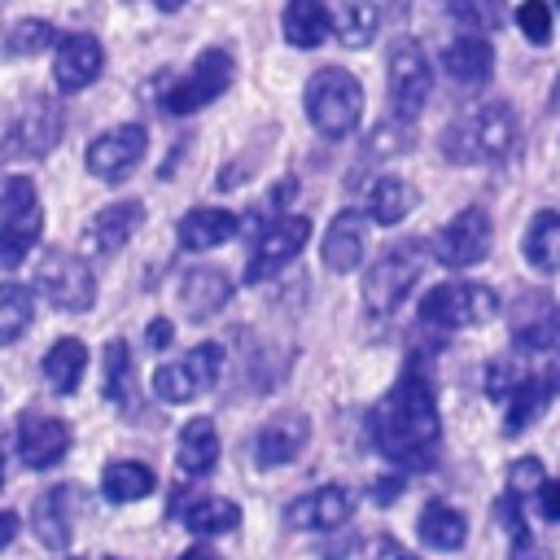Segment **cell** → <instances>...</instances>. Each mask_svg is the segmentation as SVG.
Masks as SVG:
<instances>
[{"mask_svg": "<svg viewBox=\"0 0 560 560\" xmlns=\"http://www.w3.org/2000/svg\"><path fill=\"white\" fill-rule=\"evenodd\" d=\"M368 433H372V446L389 464H402V468H429L433 464V446L442 438L438 394L416 363L402 368L398 385L372 407Z\"/></svg>", "mask_w": 560, "mask_h": 560, "instance_id": "1", "label": "cell"}, {"mask_svg": "<svg viewBox=\"0 0 560 560\" xmlns=\"http://www.w3.org/2000/svg\"><path fill=\"white\" fill-rule=\"evenodd\" d=\"M516 109L508 101H490V105H477V109H464L446 131H442V153L459 166H472V162H499L516 149Z\"/></svg>", "mask_w": 560, "mask_h": 560, "instance_id": "2", "label": "cell"}, {"mask_svg": "<svg viewBox=\"0 0 560 560\" xmlns=\"http://www.w3.org/2000/svg\"><path fill=\"white\" fill-rule=\"evenodd\" d=\"M302 105H306V118L319 136L346 140L363 118V83L346 66H324L306 79Z\"/></svg>", "mask_w": 560, "mask_h": 560, "instance_id": "3", "label": "cell"}, {"mask_svg": "<svg viewBox=\"0 0 560 560\" xmlns=\"http://www.w3.org/2000/svg\"><path fill=\"white\" fill-rule=\"evenodd\" d=\"M44 232V210L35 197V184L26 175L0 179V267H18Z\"/></svg>", "mask_w": 560, "mask_h": 560, "instance_id": "4", "label": "cell"}, {"mask_svg": "<svg viewBox=\"0 0 560 560\" xmlns=\"http://www.w3.org/2000/svg\"><path fill=\"white\" fill-rule=\"evenodd\" d=\"M424 241H398L389 245L372 267H368V280H363V306L372 315H394L402 306V298L416 289L420 271H424Z\"/></svg>", "mask_w": 560, "mask_h": 560, "instance_id": "5", "label": "cell"}, {"mask_svg": "<svg viewBox=\"0 0 560 560\" xmlns=\"http://www.w3.org/2000/svg\"><path fill=\"white\" fill-rule=\"evenodd\" d=\"M35 289L48 298V306L70 311V315L96 306V276H92V267L79 254L61 249V245H48L35 258Z\"/></svg>", "mask_w": 560, "mask_h": 560, "instance_id": "6", "label": "cell"}, {"mask_svg": "<svg viewBox=\"0 0 560 560\" xmlns=\"http://www.w3.org/2000/svg\"><path fill=\"white\" fill-rule=\"evenodd\" d=\"M385 92H389V109L394 118L411 122L433 92V61L424 57V48L416 39H394L389 57H385Z\"/></svg>", "mask_w": 560, "mask_h": 560, "instance_id": "7", "label": "cell"}, {"mask_svg": "<svg viewBox=\"0 0 560 560\" xmlns=\"http://www.w3.org/2000/svg\"><path fill=\"white\" fill-rule=\"evenodd\" d=\"M232 52L228 48H201L197 61L162 92L166 114H197L206 105H214L228 88H232Z\"/></svg>", "mask_w": 560, "mask_h": 560, "instance_id": "8", "label": "cell"}, {"mask_svg": "<svg viewBox=\"0 0 560 560\" xmlns=\"http://www.w3.org/2000/svg\"><path fill=\"white\" fill-rule=\"evenodd\" d=\"M490 315H499V298H494V289L472 284V280H446L420 298V319L429 328H464V324H481Z\"/></svg>", "mask_w": 560, "mask_h": 560, "instance_id": "9", "label": "cell"}, {"mask_svg": "<svg viewBox=\"0 0 560 560\" xmlns=\"http://www.w3.org/2000/svg\"><path fill=\"white\" fill-rule=\"evenodd\" d=\"M306 236H311V219H306V214H280V219H271V223L254 236V245H249L245 284H262V280H271L276 271H284V267L302 254Z\"/></svg>", "mask_w": 560, "mask_h": 560, "instance_id": "10", "label": "cell"}, {"mask_svg": "<svg viewBox=\"0 0 560 560\" xmlns=\"http://www.w3.org/2000/svg\"><path fill=\"white\" fill-rule=\"evenodd\" d=\"M490 241H494L490 214H486V210H477V206H468V210H459V214H455V219L433 236V258H438L442 267L464 271V267L486 262Z\"/></svg>", "mask_w": 560, "mask_h": 560, "instance_id": "11", "label": "cell"}, {"mask_svg": "<svg viewBox=\"0 0 560 560\" xmlns=\"http://www.w3.org/2000/svg\"><path fill=\"white\" fill-rule=\"evenodd\" d=\"M144 149H149V131H144L140 122H118V127L101 131V136L88 144L83 166H88V175H96V179H105V184H118V179L144 158Z\"/></svg>", "mask_w": 560, "mask_h": 560, "instance_id": "12", "label": "cell"}, {"mask_svg": "<svg viewBox=\"0 0 560 560\" xmlns=\"http://www.w3.org/2000/svg\"><path fill=\"white\" fill-rule=\"evenodd\" d=\"M101 70H105V48H101L96 35L70 31V35L57 39V57H52V83H57V92L74 96V92L92 88L101 79Z\"/></svg>", "mask_w": 560, "mask_h": 560, "instance_id": "13", "label": "cell"}, {"mask_svg": "<svg viewBox=\"0 0 560 560\" xmlns=\"http://www.w3.org/2000/svg\"><path fill=\"white\" fill-rule=\"evenodd\" d=\"M438 66H442V74H446L459 92H481V88L490 83V74H494V48H490L486 35L464 31V35H455V39L442 48Z\"/></svg>", "mask_w": 560, "mask_h": 560, "instance_id": "14", "label": "cell"}, {"mask_svg": "<svg viewBox=\"0 0 560 560\" xmlns=\"http://www.w3.org/2000/svg\"><path fill=\"white\" fill-rule=\"evenodd\" d=\"M74 521H79V486H74V481L48 486V490L31 503V529H35V538H39L44 547H52V551L70 547Z\"/></svg>", "mask_w": 560, "mask_h": 560, "instance_id": "15", "label": "cell"}, {"mask_svg": "<svg viewBox=\"0 0 560 560\" xmlns=\"http://www.w3.org/2000/svg\"><path fill=\"white\" fill-rule=\"evenodd\" d=\"M13 442H18V455H22L26 468H52L70 451V424L57 420V416L26 411L18 420V429H13Z\"/></svg>", "mask_w": 560, "mask_h": 560, "instance_id": "16", "label": "cell"}, {"mask_svg": "<svg viewBox=\"0 0 560 560\" xmlns=\"http://www.w3.org/2000/svg\"><path fill=\"white\" fill-rule=\"evenodd\" d=\"M140 223H144V206H140L136 197H127V201H109V206H101V210L88 219V228H83V245H88V254L109 258V254H118V249L140 232Z\"/></svg>", "mask_w": 560, "mask_h": 560, "instance_id": "17", "label": "cell"}, {"mask_svg": "<svg viewBox=\"0 0 560 560\" xmlns=\"http://www.w3.org/2000/svg\"><path fill=\"white\" fill-rule=\"evenodd\" d=\"M512 341L521 350H547L551 341H560V306L551 302V293L529 289L512 302Z\"/></svg>", "mask_w": 560, "mask_h": 560, "instance_id": "18", "label": "cell"}, {"mask_svg": "<svg viewBox=\"0 0 560 560\" xmlns=\"http://www.w3.org/2000/svg\"><path fill=\"white\" fill-rule=\"evenodd\" d=\"M57 136H61L57 109L44 105V101H31V105L13 118V127L4 131L0 158H44V153L57 144Z\"/></svg>", "mask_w": 560, "mask_h": 560, "instance_id": "19", "label": "cell"}, {"mask_svg": "<svg viewBox=\"0 0 560 560\" xmlns=\"http://www.w3.org/2000/svg\"><path fill=\"white\" fill-rule=\"evenodd\" d=\"M354 490L346 486H319V490H306L302 499H293L284 508V525L289 529H337L350 521L354 512Z\"/></svg>", "mask_w": 560, "mask_h": 560, "instance_id": "20", "label": "cell"}, {"mask_svg": "<svg viewBox=\"0 0 560 560\" xmlns=\"http://www.w3.org/2000/svg\"><path fill=\"white\" fill-rule=\"evenodd\" d=\"M368 210H337L332 214V223H328V232H324V267L328 271H337V276H346V271H354L359 262H363V254H368Z\"/></svg>", "mask_w": 560, "mask_h": 560, "instance_id": "21", "label": "cell"}, {"mask_svg": "<svg viewBox=\"0 0 560 560\" xmlns=\"http://www.w3.org/2000/svg\"><path fill=\"white\" fill-rule=\"evenodd\" d=\"M306 438H311V420L298 416V411H280L254 433V464L258 468H280V464L302 455Z\"/></svg>", "mask_w": 560, "mask_h": 560, "instance_id": "22", "label": "cell"}, {"mask_svg": "<svg viewBox=\"0 0 560 560\" xmlns=\"http://www.w3.org/2000/svg\"><path fill=\"white\" fill-rule=\"evenodd\" d=\"M175 464L184 477H210L214 464H219V433H214V420L206 416H192L179 438H175Z\"/></svg>", "mask_w": 560, "mask_h": 560, "instance_id": "23", "label": "cell"}, {"mask_svg": "<svg viewBox=\"0 0 560 560\" xmlns=\"http://www.w3.org/2000/svg\"><path fill=\"white\" fill-rule=\"evenodd\" d=\"M232 298V284H228V271L219 267H192L179 276V302L192 319H210L214 311H223Z\"/></svg>", "mask_w": 560, "mask_h": 560, "instance_id": "24", "label": "cell"}, {"mask_svg": "<svg viewBox=\"0 0 560 560\" xmlns=\"http://www.w3.org/2000/svg\"><path fill=\"white\" fill-rule=\"evenodd\" d=\"M551 394H556V381H547V376H521V381L508 389L503 433H508V438H521V433H525V429L547 411Z\"/></svg>", "mask_w": 560, "mask_h": 560, "instance_id": "25", "label": "cell"}, {"mask_svg": "<svg viewBox=\"0 0 560 560\" xmlns=\"http://www.w3.org/2000/svg\"><path fill=\"white\" fill-rule=\"evenodd\" d=\"M236 232V214L232 210H219V206H192L179 223H175V236L179 245L192 254V249H214L223 245L228 236Z\"/></svg>", "mask_w": 560, "mask_h": 560, "instance_id": "26", "label": "cell"}, {"mask_svg": "<svg viewBox=\"0 0 560 560\" xmlns=\"http://www.w3.org/2000/svg\"><path fill=\"white\" fill-rule=\"evenodd\" d=\"M521 254L538 276H556L560 271V210H538L525 223L521 236Z\"/></svg>", "mask_w": 560, "mask_h": 560, "instance_id": "27", "label": "cell"}, {"mask_svg": "<svg viewBox=\"0 0 560 560\" xmlns=\"http://www.w3.org/2000/svg\"><path fill=\"white\" fill-rule=\"evenodd\" d=\"M416 534H420V542H424L429 551H459L464 538H468V521H464V512H455L451 503L433 499V503L420 508Z\"/></svg>", "mask_w": 560, "mask_h": 560, "instance_id": "28", "label": "cell"}, {"mask_svg": "<svg viewBox=\"0 0 560 560\" xmlns=\"http://www.w3.org/2000/svg\"><path fill=\"white\" fill-rule=\"evenodd\" d=\"M280 31L293 48H319L332 35V18L324 0H289L280 13Z\"/></svg>", "mask_w": 560, "mask_h": 560, "instance_id": "29", "label": "cell"}, {"mask_svg": "<svg viewBox=\"0 0 560 560\" xmlns=\"http://www.w3.org/2000/svg\"><path fill=\"white\" fill-rule=\"evenodd\" d=\"M416 206H420L416 184H407V179H398V175H381V179L368 188V219L381 223V228L402 223Z\"/></svg>", "mask_w": 560, "mask_h": 560, "instance_id": "30", "label": "cell"}, {"mask_svg": "<svg viewBox=\"0 0 560 560\" xmlns=\"http://www.w3.org/2000/svg\"><path fill=\"white\" fill-rule=\"evenodd\" d=\"M328 4V18H332V31L346 48H368L376 39V26H381V13L372 0H324Z\"/></svg>", "mask_w": 560, "mask_h": 560, "instance_id": "31", "label": "cell"}, {"mask_svg": "<svg viewBox=\"0 0 560 560\" xmlns=\"http://www.w3.org/2000/svg\"><path fill=\"white\" fill-rule=\"evenodd\" d=\"M44 381L57 389V394H74L79 381H83V368H88V346L79 337H61L44 350Z\"/></svg>", "mask_w": 560, "mask_h": 560, "instance_id": "32", "label": "cell"}, {"mask_svg": "<svg viewBox=\"0 0 560 560\" xmlns=\"http://www.w3.org/2000/svg\"><path fill=\"white\" fill-rule=\"evenodd\" d=\"M184 529L188 534H201V538H214V534H232L241 525V508L232 499H219V494H201L192 499L184 512H179Z\"/></svg>", "mask_w": 560, "mask_h": 560, "instance_id": "33", "label": "cell"}, {"mask_svg": "<svg viewBox=\"0 0 560 560\" xmlns=\"http://www.w3.org/2000/svg\"><path fill=\"white\" fill-rule=\"evenodd\" d=\"M153 490V472L140 464V459H114V464H105V472H101V494L109 499V503H136V499H144Z\"/></svg>", "mask_w": 560, "mask_h": 560, "instance_id": "34", "label": "cell"}, {"mask_svg": "<svg viewBox=\"0 0 560 560\" xmlns=\"http://www.w3.org/2000/svg\"><path fill=\"white\" fill-rule=\"evenodd\" d=\"M35 319V293L18 280H4L0 284V346L18 341Z\"/></svg>", "mask_w": 560, "mask_h": 560, "instance_id": "35", "label": "cell"}, {"mask_svg": "<svg viewBox=\"0 0 560 560\" xmlns=\"http://www.w3.org/2000/svg\"><path fill=\"white\" fill-rule=\"evenodd\" d=\"M57 26L52 22H44V18H22V22H13L9 26V35H4V52L9 57H35V52H48V48H57Z\"/></svg>", "mask_w": 560, "mask_h": 560, "instance_id": "36", "label": "cell"}, {"mask_svg": "<svg viewBox=\"0 0 560 560\" xmlns=\"http://www.w3.org/2000/svg\"><path fill=\"white\" fill-rule=\"evenodd\" d=\"M105 398L109 402H127L131 398V350H127V341H109L105 346Z\"/></svg>", "mask_w": 560, "mask_h": 560, "instance_id": "37", "label": "cell"}, {"mask_svg": "<svg viewBox=\"0 0 560 560\" xmlns=\"http://www.w3.org/2000/svg\"><path fill=\"white\" fill-rule=\"evenodd\" d=\"M153 394H158L162 402H188L192 394H201V385H197V376L188 372V363H162V368L153 372Z\"/></svg>", "mask_w": 560, "mask_h": 560, "instance_id": "38", "label": "cell"}, {"mask_svg": "<svg viewBox=\"0 0 560 560\" xmlns=\"http://www.w3.org/2000/svg\"><path fill=\"white\" fill-rule=\"evenodd\" d=\"M516 26L529 44H547L551 39V4L547 0H521L516 4Z\"/></svg>", "mask_w": 560, "mask_h": 560, "instance_id": "39", "label": "cell"}, {"mask_svg": "<svg viewBox=\"0 0 560 560\" xmlns=\"http://www.w3.org/2000/svg\"><path fill=\"white\" fill-rule=\"evenodd\" d=\"M184 363H188V372L197 376L201 389H214L219 385V372H223V350L214 341H201V346H192V354Z\"/></svg>", "mask_w": 560, "mask_h": 560, "instance_id": "40", "label": "cell"}, {"mask_svg": "<svg viewBox=\"0 0 560 560\" xmlns=\"http://www.w3.org/2000/svg\"><path fill=\"white\" fill-rule=\"evenodd\" d=\"M542 481H547V472H542V459H534V455H521V459L508 468V490H512V494L542 490Z\"/></svg>", "mask_w": 560, "mask_h": 560, "instance_id": "41", "label": "cell"}, {"mask_svg": "<svg viewBox=\"0 0 560 560\" xmlns=\"http://www.w3.org/2000/svg\"><path fill=\"white\" fill-rule=\"evenodd\" d=\"M494 516H499V525H503L512 538H516V534H529V529H525V521H521V494H512V490H508V494L494 503Z\"/></svg>", "mask_w": 560, "mask_h": 560, "instance_id": "42", "label": "cell"}, {"mask_svg": "<svg viewBox=\"0 0 560 560\" xmlns=\"http://www.w3.org/2000/svg\"><path fill=\"white\" fill-rule=\"evenodd\" d=\"M508 560H551V551H547L538 538H529V534H516V538H512V551H508Z\"/></svg>", "mask_w": 560, "mask_h": 560, "instance_id": "43", "label": "cell"}, {"mask_svg": "<svg viewBox=\"0 0 560 560\" xmlns=\"http://www.w3.org/2000/svg\"><path fill=\"white\" fill-rule=\"evenodd\" d=\"M538 516L542 521H560V481H542V490H538Z\"/></svg>", "mask_w": 560, "mask_h": 560, "instance_id": "44", "label": "cell"}, {"mask_svg": "<svg viewBox=\"0 0 560 560\" xmlns=\"http://www.w3.org/2000/svg\"><path fill=\"white\" fill-rule=\"evenodd\" d=\"M144 337H149V346H153V350H166V346H171V337H175V324H171L166 315H158V319L144 328Z\"/></svg>", "mask_w": 560, "mask_h": 560, "instance_id": "45", "label": "cell"}, {"mask_svg": "<svg viewBox=\"0 0 560 560\" xmlns=\"http://www.w3.org/2000/svg\"><path fill=\"white\" fill-rule=\"evenodd\" d=\"M398 494H402V477H381V481H376V490H372V499H376L381 508H385V503H394Z\"/></svg>", "mask_w": 560, "mask_h": 560, "instance_id": "46", "label": "cell"}, {"mask_svg": "<svg viewBox=\"0 0 560 560\" xmlns=\"http://www.w3.org/2000/svg\"><path fill=\"white\" fill-rule=\"evenodd\" d=\"M18 538V512H0V551Z\"/></svg>", "mask_w": 560, "mask_h": 560, "instance_id": "47", "label": "cell"}, {"mask_svg": "<svg viewBox=\"0 0 560 560\" xmlns=\"http://www.w3.org/2000/svg\"><path fill=\"white\" fill-rule=\"evenodd\" d=\"M179 560H219V551H210V547H188Z\"/></svg>", "mask_w": 560, "mask_h": 560, "instance_id": "48", "label": "cell"}, {"mask_svg": "<svg viewBox=\"0 0 560 560\" xmlns=\"http://www.w3.org/2000/svg\"><path fill=\"white\" fill-rule=\"evenodd\" d=\"M153 4H158L162 13H179V9H184V0H153Z\"/></svg>", "mask_w": 560, "mask_h": 560, "instance_id": "49", "label": "cell"}, {"mask_svg": "<svg viewBox=\"0 0 560 560\" xmlns=\"http://www.w3.org/2000/svg\"><path fill=\"white\" fill-rule=\"evenodd\" d=\"M551 381H556V385H560V359H556V376H551Z\"/></svg>", "mask_w": 560, "mask_h": 560, "instance_id": "50", "label": "cell"}, {"mask_svg": "<svg viewBox=\"0 0 560 560\" xmlns=\"http://www.w3.org/2000/svg\"><path fill=\"white\" fill-rule=\"evenodd\" d=\"M0 486H4V455H0Z\"/></svg>", "mask_w": 560, "mask_h": 560, "instance_id": "51", "label": "cell"}, {"mask_svg": "<svg viewBox=\"0 0 560 560\" xmlns=\"http://www.w3.org/2000/svg\"><path fill=\"white\" fill-rule=\"evenodd\" d=\"M394 560H416V556H402V551H398V556H394Z\"/></svg>", "mask_w": 560, "mask_h": 560, "instance_id": "52", "label": "cell"}, {"mask_svg": "<svg viewBox=\"0 0 560 560\" xmlns=\"http://www.w3.org/2000/svg\"><path fill=\"white\" fill-rule=\"evenodd\" d=\"M66 560H70V556H66Z\"/></svg>", "mask_w": 560, "mask_h": 560, "instance_id": "53", "label": "cell"}, {"mask_svg": "<svg viewBox=\"0 0 560 560\" xmlns=\"http://www.w3.org/2000/svg\"><path fill=\"white\" fill-rule=\"evenodd\" d=\"M109 560H114V556H109Z\"/></svg>", "mask_w": 560, "mask_h": 560, "instance_id": "54", "label": "cell"}]
</instances>
